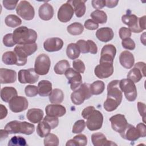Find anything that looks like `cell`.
<instances>
[{
    "instance_id": "6da1fadb",
    "label": "cell",
    "mask_w": 146,
    "mask_h": 146,
    "mask_svg": "<svg viewBox=\"0 0 146 146\" xmlns=\"http://www.w3.org/2000/svg\"><path fill=\"white\" fill-rule=\"evenodd\" d=\"M118 80H114L110 82L107 86V98L104 102V108L108 112L115 110L120 104L123 94L119 87Z\"/></svg>"
},
{
    "instance_id": "7a4b0ae2",
    "label": "cell",
    "mask_w": 146,
    "mask_h": 146,
    "mask_svg": "<svg viewBox=\"0 0 146 146\" xmlns=\"http://www.w3.org/2000/svg\"><path fill=\"white\" fill-rule=\"evenodd\" d=\"M13 37L16 44H31L35 43L37 39V33L35 30L26 26H21L13 31Z\"/></svg>"
},
{
    "instance_id": "3957f363",
    "label": "cell",
    "mask_w": 146,
    "mask_h": 146,
    "mask_svg": "<svg viewBox=\"0 0 146 146\" xmlns=\"http://www.w3.org/2000/svg\"><path fill=\"white\" fill-rule=\"evenodd\" d=\"M5 129L9 134L21 133L30 135L34 132L35 126L34 124L26 121L14 120L8 123L5 125Z\"/></svg>"
},
{
    "instance_id": "277c9868",
    "label": "cell",
    "mask_w": 146,
    "mask_h": 146,
    "mask_svg": "<svg viewBox=\"0 0 146 146\" xmlns=\"http://www.w3.org/2000/svg\"><path fill=\"white\" fill-rule=\"evenodd\" d=\"M38 48L36 43L26 44H18L14 49V51L17 56L18 62L17 65L22 66L27 62V58L34 53Z\"/></svg>"
},
{
    "instance_id": "5b68a950",
    "label": "cell",
    "mask_w": 146,
    "mask_h": 146,
    "mask_svg": "<svg viewBox=\"0 0 146 146\" xmlns=\"http://www.w3.org/2000/svg\"><path fill=\"white\" fill-rule=\"evenodd\" d=\"M145 16L138 18L134 14H125L121 17L122 22L129 27L131 32L139 33L145 30Z\"/></svg>"
},
{
    "instance_id": "8992f818",
    "label": "cell",
    "mask_w": 146,
    "mask_h": 146,
    "mask_svg": "<svg viewBox=\"0 0 146 146\" xmlns=\"http://www.w3.org/2000/svg\"><path fill=\"white\" fill-rule=\"evenodd\" d=\"M90 92V86L86 83L82 84L78 90H74L71 95L72 102L75 105H80L86 99L92 96Z\"/></svg>"
},
{
    "instance_id": "52a82bcc",
    "label": "cell",
    "mask_w": 146,
    "mask_h": 146,
    "mask_svg": "<svg viewBox=\"0 0 146 146\" xmlns=\"http://www.w3.org/2000/svg\"><path fill=\"white\" fill-rule=\"evenodd\" d=\"M119 87L124 92L125 98L129 102H133L137 95L136 87L132 80L129 79H123L119 82Z\"/></svg>"
},
{
    "instance_id": "ba28073f",
    "label": "cell",
    "mask_w": 146,
    "mask_h": 146,
    "mask_svg": "<svg viewBox=\"0 0 146 146\" xmlns=\"http://www.w3.org/2000/svg\"><path fill=\"white\" fill-rule=\"evenodd\" d=\"M50 65L51 61L48 56L45 54H41L35 59L34 70L37 74L44 75L48 72Z\"/></svg>"
},
{
    "instance_id": "9c48e42d",
    "label": "cell",
    "mask_w": 146,
    "mask_h": 146,
    "mask_svg": "<svg viewBox=\"0 0 146 146\" xmlns=\"http://www.w3.org/2000/svg\"><path fill=\"white\" fill-rule=\"evenodd\" d=\"M86 125L88 129L91 131H96L102 127L103 116L98 110H94L87 117Z\"/></svg>"
},
{
    "instance_id": "30bf717a",
    "label": "cell",
    "mask_w": 146,
    "mask_h": 146,
    "mask_svg": "<svg viewBox=\"0 0 146 146\" xmlns=\"http://www.w3.org/2000/svg\"><path fill=\"white\" fill-rule=\"evenodd\" d=\"M16 12L23 19L26 21L32 20L35 15L33 6L27 1H21L18 5Z\"/></svg>"
},
{
    "instance_id": "8fae6325",
    "label": "cell",
    "mask_w": 146,
    "mask_h": 146,
    "mask_svg": "<svg viewBox=\"0 0 146 146\" xmlns=\"http://www.w3.org/2000/svg\"><path fill=\"white\" fill-rule=\"evenodd\" d=\"M29 103L27 99L23 96H15L9 102L10 110L15 113H18L26 110L28 107Z\"/></svg>"
},
{
    "instance_id": "7c38bea8",
    "label": "cell",
    "mask_w": 146,
    "mask_h": 146,
    "mask_svg": "<svg viewBox=\"0 0 146 146\" xmlns=\"http://www.w3.org/2000/svg\"><path fill=\"white\" fill-rule=\"evenodd\" d=\"M39 75L34 68H30L27 70H21L18 72V80L21 83L33 84L38 81Z\"/></svg>"
},
{
    "instance_id": "4fadbf2b",
    "label": "cell",
    "mask_w": 146,
    "mask_h": 146,
    "mask_svg": "<svg viewBox=\"0 0 146 146\" xmlns=\"http://www.w3.org/2000/svg\"><path fill=\"white\" fill-rule=\"evenodd\" d=\"M95 75L100 78H107L111 76L113 72V63L108 62H100L94 70Z\"/></svg>"
},
{
    "instance_id": "5bb4252c",
    "label": "cell",
    "mask_w": 146,
    "mask_h": 146,
    "mask_svg": "<svg viewBox=\"0 0 146 146\" xmlns=\"http://www.w3.org/2000/svg\"><path fill=\"white\" fill-rule=\"evenodd\" d=\"M66 78L70 84V88L72 91L79 87L82 83V78L80 74L73 68H69L64 73Z\"/></svg>"
},
{
    "instance_id": "9a60e30c",
    "label": "cell",
    "mask_w": 146,
    "mask_h": 146,
    "mask_svg": "<svg viewBox=\"0 0 146 146\" xmlns=\"http://www.w3.org/2000/svg\"><path fill=\"white\" fill-rule=\"evenodd\" d=\"M74 8L68 2L63 4L58 11V18L62 22L70 21L74 15Z\"/></svg>"
},
{
    "instance_id": "2e32d148",
    "label": "cell",
    "mask_w": 146,
    "mask_h": 146,
    "mask_svg": "<svg viewBox=\"0 0 146 146\" xmlns=\"http://www.w3.org/2000/svg\"><path fill=\"white\" fill-rule=\"evenodd\" d=\"M111 123L112 128L116 132L121 133L128 125L125 116L122 114H116L109 119Z\"/></svg>"
},
{
    "instance_id": "e0dca14e",
    "label": "cell",
    "mask_w": 146,
    "mask_h": 146,
    "mask_svg": "<svg viewBox=\"0 0 146 146\" xmlns=\"http://www.w3.org/2000/svg\"><path fill=\"white\" fill-rule=\"evenodd\" d=\"M116 53V49L113 45L108 44L104 46L101 51L100 63L108 62L113 63Z\"/></svg>"
},
{
    "instance_id": "ac0fdd59",
    "label": "cell",
    "mask_w": 146,
    "mask_h": 146,
    "mask_svg": "<svg viewBox=\"0 0 146 146\" xmlns=\"http://www.w3.org/2000/svg\"><path fill=\"white\" fill-rule=\"evenodd\" d=\"M63 46V41L59 38L54 37L46 39L43 43L44 50L48 52L59 51Z\"/></svg>"
},
{
    "instance_id": "d6986e66",
    "label": "cell",
    "mask_w": 146,
    "mask_h": 146,
    "mask_svg": "<svg viewBox=\"0 0 146 146\" xmlns=\"http://www.w3.org/2000/svg\"><path fill=\"white\" fill-rule=\"evenodd\" d=\"M120 135L122 138L131 141H136L140 137V133L136 127L129 124H128L126 128Z\"/></svg>"
},
{
    "instance_id": "ffe728a7",
    "label": "cell",
    "mask_w": 146,
    "mask_h": 146,
    "mask_svg": "<svg viewBox=\"0 0 146 146\" xmlns=\"http://www.w3.org/2000/svg\"><path fill=\"white\" fill-rule=\"evenodd\" d=\"M17 72L13 70L1 68L0 69V82L1 84L13 83L16 81Z\"/></svg>"
},
{
    "instance_id": "44dd1931",
    "label": "cell",
    "mask_w": 146,
    "mask_h": 146,
    "mask_svg": "<svg viewBox=\"0 0 146 146\" xmlns=\"http://www.w3.org/2000/svg\"><path fill=\"white\" fill-rule=\"evenodd\" d=\"M47 115L54 117L63 116L66 112V108L59 104H48L45 108Z\"/></svg>"
},
{
    "instance_id": "7402d4cb",
    "label": "cell",
    "mask_w": 146,
    "mask_h": 146,
    "mask_svg": "<svg viewBox=\"0 0 146 146\" xmlns=\"http://www.w3.org/2000/svg\"><path fill=\"white\" fill-rule=\"evenodd\" d=\"M91 140L94 146H108L117 145L116 144L112 141L108 140L106 136L100 132L94 133L91 136Z\"/></svg>"
},
{
    "instance_id": "603a6c76",
    "label": "cell",
    "mask_w": 146,
    "mask_h": 146,
    "mask_svg": "<svg viewBox=\"0 0 146 146\" xmlns=\"http://www.w3.org/2000/svg\"><path fill=\"white\" fill-rule=\"evenodd\" d=\"M38 13L41 19L48 21L50 20L54 15V9L50 4L45 3L39 7Z\"/></svg>"
},
{
    "instance_id": "cb8c5ba5",
    "label": "cell",
    "mask_w": 146,
    "mask_h": 146,
    "mask_svg": "<svg viewBox=\"0 0 146 146\" xmlns=\"http://www.w3.org/2000/svg\"><path fill=\"white\" fill-rule=\"evenodd\" d=\"M119 62L123 67L127 69L131 68L135 62L133 55L128 51H124L119 56Z\"/></svg>"
},
{
    "instance_id": "d4e9b609",
    "label": "cell",
    "mask_w": 146,
    "mask_h": 146,
    "mask_svg": "<svg viewBox=\"0 0 146 146\" xmlns=\"http://www.w3.org/2000/svg\"><path fill=\"white\" fill-rule=\"evenodd\" d=\"M96 36L99 40L107 42L113 39L114 33L112 29L110 27H102L96 31Z\"/></svg>"
},
{
    "instance_id": "484cf974",
    "label": "cell",
    "mask_w": 146,
    "mask_h": 146,
    "mask_svg": "<svg viewBox=\"0 0 146 146\" xmlns=\"http://www.w3.org/2000/svg\"><path fill=\"white\" fill-rule=\"evenodd\" d=\"M43 111L39 108H31L28 110L26 117L32 123H38L40 122L43 117Z\"/></svg>"
},
{
    "instance_id": "4316f807",
    "label": "cell",
    "mask_w": 146,
    "mask_h": 146,
    "mask_svg": "<svg viewBox=\"0 0 146 146\" xmlns=\"http://www.w3.org/2000/svg\"><path fill=\"white\" fill-rule=\"evenodd\" d=\"M67 2L72 6L75 15L77 17L80 18L84 15L86 10L85 5V2H86V1L73 0L68 1Z\"/></svg>"
},
{
    "instance_id": "83f0119b",
    "label": "cell",
    "mask_w": 146,
    "mask_h": 146,
    "mask_svg": "<svg viewBox=\"0 0 146 146\" xmlns=\"http://www.w3.org/2000/svg\"><path fill=\"white\" fill-rule=\"evenodd\" d=\"M38 94L40 96H47L52 91V84L47 80H40L38 84Z\"/></svg>"
},
{
    "instance_id": "f1b7e54d",
    "label": "cell",
    "mask_w": 146,
    "mask_h": 146,
    "mask_svg": "<svg viewBox=\"0 0 146 146\" xmlns=\"http://www.w3.org/2000/svg\"><path fill=\"white\" fill-rule=\"evenodd\" d=\"M15 96H17V91L14 87H5L1 89V98L5 102H9V101Z\"/></svg>"
},
{
    "instance_id": "f546056e",
    "label": "cell",
    "mask_w": 146,
    "mask_h": 146,
    "mask_svg": "<svg viewBox=\"0 0 146 146\" xmlns=\"http://www.w3.org/2000/svg\"><path fill=\"white\" fill-rule=\"evenodd\" d=\"M87 144V139L86 135L79 134L74 137L72 139L68 140L66 146H85Z\"/></svg>"
},
{
    "instance_id": "4dcf8cb0",
    "label": "cell",
    "mask_w": 146,
    "mask_h": 146,
    "mask_svg": "<svg viewBox=\"0 0 146 146\" xmlns=\"http://www.w3.org/2000/svg\"><path fill=\"white\" fill-rule=\"evenodd\" d=\"M64 99V94L63 91L58 88L52 90L49 95V100L52 104H60Z\"/></svg>"
},
{
    "instance_id": "1f68e13d",
    "label": "cell",
    "mask_w": 146,
    "mask_h": 146,
    "mask_svg": "<svg viewBox=\"0 0 146 146\" xmlns=\"http://www.w3.org/2000/svg\"><path fill=\"white\" fill-rule=\"evenodd\" d=\"M80 50L76 43H70L66 49V54L68 58L72 60L77 59L80 55Z\"/></svg>"
},
{
    "instance_id": "d6a6232c",
    "label": "cell",
    "mask_w": 146,
    "mask_h": 146,
    "mask_svg": "<svg viewBox=\"0 0 146 146\" xmlns=\"http://www.w3.org/2000/svg\"><path fill=\"white\" fill-rule=\"evenodd\" d=\"M2 62L7 65L17 64L18 58L14 51H7L3 53L2 57Z\"/></svg>"
},
{
    "instance_id": "836d02e7",
    "label": "cell",
    "mask_w": 146,
    "mask_h": 146,
    "mask_svg": "<svg viewBox=\"0 0 146 146\" xmlns=\"http://www.w3.org/2000/svg\"><path fill=\"white\" fill-rule=\"evenodd\" d=\"M90 16L92 18V20L98 23H105L107 20V15L106 13L104 11L100 10H96L94 11L90 14Z\"/></svg>"
},
{
    "instance_id": "e575fe53",
    "label": "cell",
    "mask_w": 146,
    "mask_h": 146,
    "mask_svg": "<svg viewBox=\"0 0 146 146\" xmlns=\"http://www.w3.org/2000/svg\"><path fill=\"white\" fill-rule=\"evenodd\" d=\"M51 129V128L48 124L43 120L39 122L36 128V132L40 137H44L50 133Z\"/></svg>"
},
{
    "instance_id": "d590c367",
    "label": "cell",
    "mask_w": 146,
    "mask_h": 146,
    "mask_svg": "<svg viewBox=\"0 0 146 146\" xmlns=\"http://www.w3.org/2000/svg\"><path fill=\"white\" fill-rule=\"evenodd\" d=\"M105 88V84L101 80H96L90 86V92L92 95H100Z\"/></svg>"
},
{
    "instance_id": "8d00e7d4",
    "label": "cell",
    "mask_w": 146,
    "mask_h": 146,
    "mask_svg": "<svg viewBox=\"0 0 146 146\" xmlns=\"http://www.w3.org/2000/svg\"><path fill=\"white\" fill-rule=\"evenodd\" d=\"M67 30L71 35H78L83 33L84 27L79 22H74L67 26Z\"/></svg>"
},
{
    "instance_id": "74e56055",
    "label": "cell",
    "mask_w": 146,
    "mask_h": 146,
    "mask_svg": "<svg viewBox=\"0 0 146 146\" xmlns=\"http://www.w3.org/2000/svg\"><path fill=\"white\" fill-rule=\"evenodd\" d=\"M70 68L69 62L66 60L59 61L54 66V70L56 74L63 75Z\"/></svg>"
},
{
    "instance_id": "f35d334b",
    "label": "cell",
    "mask_w": 146,
    "mask_h": 146,
    "mask_svg": "<svg viewBox=\"0 0 146 146\" xmlns=\"http://www.w3.org/2000/svg\"><path fill=\"white\" fill-rule=\"evenodd\" d=\"M5 22L7 26L14 28L19 26L22 23V21L18 16L10 14L6 17Z\"/></svg>"
},
{
    "instance_id": "ab89813d",
    "label": "cell",
    "mask_w": 146,
    "mask_h": 146,
    "mask_svg": "<svg viewBox=\"0 0 146 146\" xmlns=\"http://www.w3.org/2000/svg\"><path fill=\"white\" fill-rule=\"evenodd\" d=\"M143 75L141 71L136 67L131 69L127 74V78L132 80L133 83L139 82L141 79Z\"/></svg>"
},
{
    "instance_id": "60d3db41",
    "label": "cell",
    "mask_w": 146,
    "mask_h": 146,
    "mask_svg": "<svg viewBox=\"0 0 146 146\" xmlns=\"http://www.w3.org/2000/svg\"><path fill=\"white\" fill-rule=\"evenodd\" d=\"M44 145L46 146H57L59 145L58 136L53 133H49L44 139Z\"/></svg>"
},
{
    "instance_id": "b9f144b4",
    "label": "cell",
    "mask_w": 146,
    "mask_h": 146,
    "mask_svg": "<svg viewBox=\"0 0 146 146\" xmlns=\"http://www.w3.org/2000/svg\"><path fill=\"white\" fill-rule=\"evenodd\" d=\"M26 145L27 143L25 139L20 136L12 137L8 143L9 146H25Z\"/></svg>"
},
{
    "instance_id": "7bdbcfd3",
    "label": "cell",
    "mask_w": 146,
    "mask_h": 146,
    "mask_svg": "<svg viewBox=\"0 0 146 146\" xmlns=\"http://www.w3.org/2000/svg\"><path fill=\"white\" fill-rule=\"evenodd\" d=\"M86 127V123L84 120H79L76 121L72 127V132L74 133H81Z\"/></svg>"
},
{
    "instance_id": "ee69618b",
    "label": "cell",
    "mask_w": 146,
    "mask_h": 146,
    "mask_svg": "<svg viewBox=\"0 0 146 146\" xmlns=\"http://www.w3.org/2000/svg\"><path fill=\"white\" fill-rule=\"evenodd\" d=\"M46 122H47L48 125L50 126L51 129H54L58 125L59 123V119L57 117H54V116H50L48 115H46L43 120Z\"/></svg>"
},
{
    "instance_id": "f6af8a7d",
    "label": "cell",
    "mask_w": 146,
    "mask_h": 146,
    "mask_svg": "<svg viewBox=\"0 0 146 146\" xmlns=\"http://www.w3.org/2000/svg\"><path fill=\"white\" fill-rule=\"evenodd\" d=\"M76 44L78 45L80 52L83 54H86L89 52V45L87 41L83 39H80L76 42Z\"/></svg>"
},
{
    "instance_id": "bcb514c9",
    "label": "cell",
    "mask_w": 146,
    "mask_h": 146,
    "mask_svg": "<svg viewBox=\"0 0 146 146\" xmlns=\"http://www.w3.org/2000/svg\"><path fill=\"white\" fill-rule=\"evenodd\" d=\"M25 92L26 96L29 97L35 96L38 94V87L35 86L28 85L25 88Z\"/></svg>"
},
{
    "instance_id": "7dc6e473",
    "label": "cell",
    "mask_w": 146,
    "mask_h": 146,
    "mask_svg": "<svg viewBox=\"0 0 146 146\" xmlns=\"http://www.w3.org/2000/svg\"><path fill=\"white\" fill-rule=\"evenodd\" d=\"M73 68L75 70L79 72V73H84L85 71V65L81 60L75 59L72 62Z\"/></svg>"
},
{
    "instance_id": "c3c4849f",
    "label": "cell",
    "mask_w": 146,
    "mask_h": 146,
    "mask_svg": "<svg viewBox=\"0 0 146 146\" xmlns=\"http://www.w3.org/2000/svg\"><path fill=\"white\" fill-rule=\"evenodd\" d=\"M121 44L123 47L125 49L133 50L135 48V43L130 38H127L124 39H123Z\"/></svg>"
},
{
    "instance_id": "681fc988",
    "label": "cell",
    "mask_w": 146,
    "mask_h": 146,
    "mask_svg": "<svg viewBox=\"0 0 146 146\" xmlns=\"http://www.w3.org/2000/svg\"><path fill=\"white\" fill-rule=\"evenodd\" d=\"M3 43L6 47H13L15 45V43L13 40V34L9 33L5 35L3 38Z\"/></svg>"
},
{
    "instance_id": "f907efd6",
    "label": "cell",
    "mask_w": 146,
    "mask_h": 146,
    "mask_svg": "<svg viewBox=\"0 0 146 146\" xmlns=\"http://www.w3.org/2000/svg\"><path fill=\"white\" fill-rule=\"evenodd\" d=\"M84 27L90 30H95L99 27V24L92 19H87L84 22Z\"/></svg>"
},
{
    "instance_id": "816d5d0a",
    "label": "cell",
    "mask_w": 146,
    "mask_h": 146,
    "mask_svg": "<svg viewBox=\"0 0 146 146\" xmlns=\"http://www.w3.org/2000/svg\"><path fill=\"white\" fill-rule=\"evenodd\" d=\"M119 34L120 38L123 40L127 38H130L131 36V31L129 28L122 27L119 29Z\"/></svg>"
},
{
    "instance_id": "f5cc1de1",
    "label": "cell",
    "mask_w": 146,
    "mask_h": 146,
    "mask_svg": "<svg viewBox=\"0 0 146 146\" xmlns=\"http://www.w3.org/2000/svg\"><path fill=\"white\" fill-rule=\"evenodd\" d=\"M3 5L5 8L7 10H13L16 7L18 1H3Z\"/></svg>"
},
{
    "instance_id": "db71d44e",
    "label": "cell",
    "mask_w": 146,
    "mask_h": 146,
    "mask_svg": "<svg viewBox=\"0 0 146 146\" xmlns=\"http://www.w3.org/2000/svg\"><path fill=\"white\" fill-rule=\"evenodd\" d=\"M92 7L95 9H102L106 6V1L104 0H93L91 2Z\"/></svg>"
},
{
    "instance_id": "11a10c76",
    "label": "cell",
    "mask_w": 146,
    "mask_h": 146,
    "mask_svg": "<svg viewBox=\"0 0 146 146\" xmlns=\"http://www.w3.org/2000/svg\"><path fill=\"white\" fill-rule=\"evenodd\" d=\"M137 108L139 113L141 116L143 117V120L144 123H145V104L141 102L137 103Z\"/></svg>"
},
{
    "instance_id": "9f6ffc18",
    "label": "cell",
    "mask_w": 146,
    "mask_h": 146,
    "mask_svg": "<svg viewBox=\"0 0 146 146\" xmlns=\"http://www.w3.org/2000/svg\"><path fill=\"white\" fill-rule=\"evenodd\" d=\"M136 128L140 133V137H144L146 136V126L144 123H140L136 125Z\"/></svg>"
},
{
    "instance_id": "6f0895ef",
    "label": "cell",
    "mask_w": 146,
    "mask_h": 146,
    "mask_svg": "<svg viewBox=\"0 0 146 146\" xmlns=\"http://www.w3.org/2000/svg\"><path fill=\"white\" fill-rule=\"evenodd\" d=\"M87 41L89 45V50H90L89 52L92 54H96L98 52V47L96 44L92 40L89 39V40H87Z\"/></svg>"
},
{
    "instance_id": "680465c9",
    "label": "cell",
    "mask_w": 146,
    "mask_h": 146,
    "mask_svg": "<svg viewBox=\"0 0 146 146\" xmlns=\"http://www.w3.org/2000/svg\"><path fill=\"white\" fill-rule=\"evenodd\" d=\"M95 107L93 106H88L86 107L82 112V116L84 119H87V116L95 110Z\"/></svg>"
},
{
    "instance_id": "91938a15",
    "label": "cell",
    "mask_w": 146,
    "mask_h": 146,
    "mask_svg": "<svg viewBox=\"0 0 146 146\" xmlns=\"http://www.w3.org/2000/svg\"><path fill=\"white\" fill-rule=\"evenodd\" d=\"M135 67L138 68L141 72L143 76H145V64L144 62H139L135 64Z\"/></svg>"
},
{
    "instance_id": "94428289",
    "label": "cell",
    "mask_w": 146,
    "mask_h": 146,
    "mask_svg": "<svg viewBox=\"0 0 146 146\" xmlns=\"http://www.w3.org/2000/svg\"><path fill=\"white\" fill-rule=\"evenodd\" d=\"M0 108H1V110H0L1 117H0V119H3V118H5L7 116V110L6 108V107L4 106L3 104L0 105Z\"/></svg>"
},
{
    "instance_id": "6125c7cd",
    "label": "cell",
    "mask_w": 146,
    "mask_h": 146,
    "mask_svg": "<svg viewBox=\"0 0 146 146\" xmlns=\"http://www.w3.org/2000/svg\"><path fill=\"white\" fill-rule=\"evenodd\" d=\"M118 2H119L118 1H115V0L106 1V6L109 8H113L117 6Z\"/></svg>"
},
{
    "instance_id": "be15d7a7",
    "label": "cell",
    "mask_w": 146,
    "mask_h": 146,
    "mask_svg": "<svg viewBox=\"0 0 146 146\" xmlns=\"http://www.w3.org/2000/svg\"><path fill=\"white\" fill-rule=\"evenodd\" d=\"M1 139L3 140L6 139L9 135V133L5 129H1Z\"/></svg>"
}]
</instances>
